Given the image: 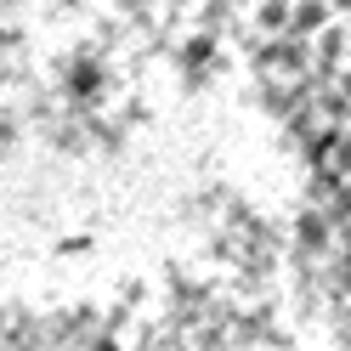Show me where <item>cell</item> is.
Masks as SVG:
<instances>
[{"mask_svg": "<svg viewBox=\"0 0 351 351\" xmlns=\"http://www.w3.org/2000/svg\"><path fill=\"white\" fill-rule=\"evenodd\" d=\"M346 62H351V23L335 17V23L317 34V69H312V74H317V80H335Z\"/></svg>", "mask_w": 351, "mask_h": 351, "instance_id": "cell-1", "label": "cell"}, {"mask_svg": "<svg viewBox=\"0 0 351 351\" xmlns=\"http://www.w3.org/2000/svg\"><path fill=\"white\" fill-rule=\"evenodd\" d=\"M335 12H340V17H351V0H335Z\"/></svg>", "mask_w": 351, "mask_h": 351, "instance_id": "cell-3", "label": "cell"}, {"mask_svg": "<svg viewBox=\"0 0 351 351\" xmlns=\"http://www.w3.org/2000/svg\"><path fill=\"white\" fill-rule=\"evenodd\" d=\"M346 130H351V119H346Z\"/></svg>", "mask_w": 351, "mask_h": 351, "instance_id": "cell-4", "label": "cell"}, {"mask_svg": "<svg viewBox=\"0 0 351 351\" xmlns=\"http://www.w3.org/2000/svg\"><path fill=\"white\" fill-rule=\"evenodd\" d=\"M295 23V0H261L255 6V34H283Z\"/></svg>", "mask_w": 351, "mask_h": 351, "instance_id": "cell-2", "label": "cell"}]
</instances>
